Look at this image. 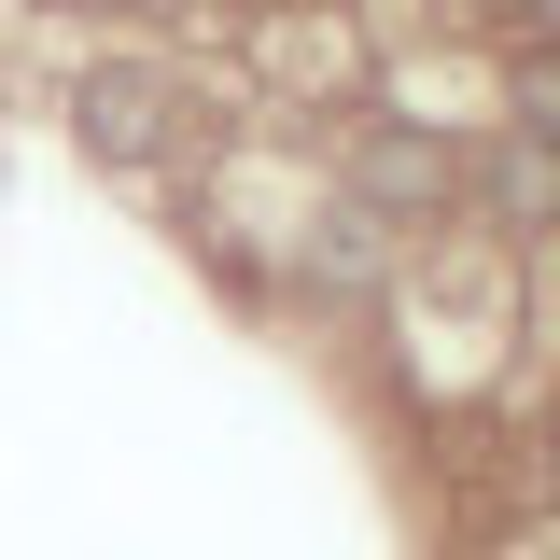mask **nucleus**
Segmentation results:
<instances>
[{"label":"nucleus","mask_w":560,"mask_h":560,"mask_svg":"<svg viewBox=\"0 0 560 560\" xmlns=\"http://www.w3.org/2000/svg\"><path fill=\"white\" fill-rule=\"evenodd\" d=\"M350 210L364 224H448L463 210V154L434 127H364L350 140Z\"/></svg>","instance_id":"f257e3e1"},{"label":"nucleus","mask_w":560,"mask_h":560,"mask_svg":"<svg viewBox=\"0 0 560 560\" xmlns=\"http://www.w3.org/2000/svg\"><path fill=\"white\" fill-rule=\"evenodd\" d=\"M168 113H183L168 70H140V57H98L84 84H70V127H84L98 168H154V154H168Z\"/></svg>","instance_id":"f03ea898"},{"label":"nucleus","mask_w":560,"mask_h":560,"mask_svg":"<svg viewBox=\"0 0 560 560\" xmlns=\"http://www.w3.org/2000/svg\"><path fill=\"white\" fill-rule=\"evenodd\" d=\"M463 197H477L490 224H518V238H547V224H560V154L533 127H504L490 154H463Z\"/></svg>","instance_id":"7ed1b4c3"},{"label":"nucleus","mask_w":560,"mask_h":560,"mask_svg":"<svg viewBox=\"0 0 560 560\" xmlns=\"http://www.w3.org/2000/svg\"><path fill=\"white\" fill-rule=\"evenodd\" d=\"M308 280H323V294H364V280H378V224H364V210H323V238H308Z\"/></svg>","instance_id":"20e7f679"},{"label":"nucleus","mask_w":560,"mask_h":560,"mask_svg":"<svg viewBox=\"0 0 560 560\" xmlns=\"http://www.w3.org/2000/svg\"><path fill=\"white\" fill-rule=\"evenodd\" d=\"M518 127L560 154V43H533V57H518Z\"/></svg>","instance_id":"39448f33"},{"label":"nucleus","mask_w":560,"mask_h":560,"mask_svg":"<svg viewBox=\"0 0 560 560\" xmlns=\"http://www.w3.org/2000/svg\"><path fill=\"white\" fill-rule=\"evenodd\" d=\"M490 560H560V533H518V547H490Z\"/></svg>","instance_id":"423d86ee"},{"label":"nucleus","mask_w":560,"mask_h":560,"mask_svg":"<svg viewBox=\"0 0 560 560\" xmlns=\"http://www.w3.org/2000/svg\"><path fill=\"white\" fill-rule=\"evenodd\" d=\"M518 14H533V28H547V43H560V0H518Z\"/></svg>","instance_id":"0eeeda50"},{"label":"nucleus","mask_w":560,"mask_h":560,"mask_svg":"<svg viewBox=\"0 0 560 560\" xmlns=\"http://www.w3.org/2000/svg\"><path fill=\"white\" fill-rule=\"evenodd\" d=\"M43 14H113V0H43Z\"/></svg>","instance_id":"6e6552de"}]
</instances>
